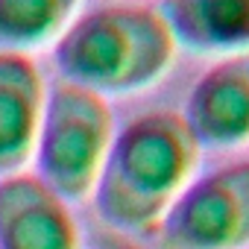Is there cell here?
<instances>
[{
	"label": "cell",
	"instance_id": "1",
	"mask_svg": "<svg viewBox=\"0 0 249 249\" xmlns=\"http://www.w3.org/2000/svg\"><path fill=\"white\" fill-rule=\"evenodd\" d=\"M202 147L182 111L150 108L114 132L97 185V214L120 231L153 234L199 170Z\"/></svg>",
	"mask_w": 249,
	"mask_h": 249
},
{
	"label": "cell",
	"instance_id": "2",
	"mask_svg": "<svg viewBox=\"0 0 249 249\" xmlns=\"http://www.w3.org/2000/svg\"><path fill=\"white\" fill-rule=\"evenodd\" d=\"M176 38L150 3H103L76 15L53 41L62 79L103 97H126L159 82L176 59Z\"/></svg>",
	"mask_w": 249,
	"mask_h": 249
},
{
	"label": "cell",
	"instance_id": "3",
	"mask_svg": "<svg viewBox=\"0 0 249 249\" xmlns=\"http://www.w3.org/2000/svg\"><path fill=\"white\" fill-rule=\"evenodd\" d=\"M114 132L117 123L108 97L68 79L53 82L33 150L36 176L68 202L91 196Z\"/></svg>",
	"mask_w": 249,
	"mask_h": 249
},
{
	"label": "cell",
	"instance_id": "4",
	"mask_svg": "<svg viewBox=\"0 0 249 249\" xmlns=\"http://www.w3.org/2000/svg\"><path fill=\"white\" fill-rule=\"evenodd\" d=\"M159 234L167 249H246L249 159L196 173L164 214Z\"/></svg>",
	"mask_w": 249,
	"mask_h": 249
},
{
	"label": "cell",
	"instance_id": "5",
	"mask_svg": "<svg viewBox=\"0 0 249 249\" xmlns=\"http://www.w3.org/2000/svg\"><path fill=\"white\" fill-rule=\"evenodd\" d=\"M0 249H82L71 202L36 173L0 176Z\"/></svg>",
	"mask_w": 249,
	"mask_h": 249
},
{
	"label": "cell",
	"instance_id": "6",
	"mask_svg": "<svg viewBox=\"0 0 249 249\" xmlns=\"http://www.w3.org/2000/svg\"><path fill=\"white\" fill-rule=\"evenodd\" d=\"M182 117L199 147L234 150L249 144V50L208 65L194 82Z\"/></svg>",
	"mask_w": 249,
	"mask_h": 249
},
{
	"label": "cell",
	"instance_id": "7",
	"mask_svg": "<svg viewBox=\"0 0 249 249\" xmlns=\"http://www.w3.org/2000/svg\"><path fill=\"white\" fill-rule=\"evenodd\" d=\"M47 82L30 53L0 50V176L24 170L33 161Z\"/></svg>",
	"mask_w": 249,
	"mask_h": 249
},
{
	"label": "cell",
	"instance_id": "8",
	"mask_svg": "<svg viewBox=\"0 0 249 249\" xmlns=\"http://www.w3.org/2000/svg\"><path fill=\"white\" fill-rule=\"evenodd\" d=\"M179 47L199 56L249 50V0H159Z\"/></svg>",
	"mask_w": 249,
	"mask_h": 249
},
{
	"label": "cell",
	"instance_id": "9",
	"mask_svg": "<svg viewBox=\"0 0 249 249\" xmlns=\"http://www.w3.org/2000/svg\"><path fill=\"white\" fill-rule=\"evenodd\" d=\"M82 0H0V50L30 53L53 44Z\"/></svg>",
	"mask_w": 249,
	"mask_h": 249
},
{
	"label": "cell",
	"instance_id": "10",
	"mask_svg": "<svg viewBox=\"0 0 249 249\" xmlns=\"http://www.w3.org/2000/svg\"><path fill=\"white\" fill-rule=\"evenodd\" d=\"M106 249H141V246H135V243H111Z\"/></svg>",
	"mask_w": 249,
	"mask_h": 249
}]
</instances>
